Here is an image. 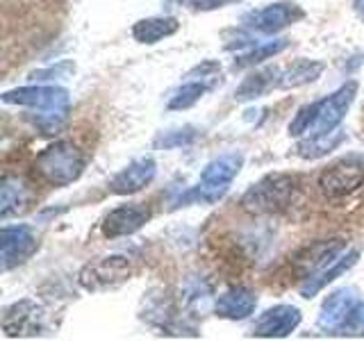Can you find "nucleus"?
<instances>
[{"label":"nucleus","mask_w":364,"mask_h":341,"mask_svg":"<svg viewBox=\"0 0 364 341\" xmlns=\"http://www.w3.org/2000/svg\"><path fill=\"white\" fill-rule=\"evenodd\" d=\"M358 82L348 80L339 89H335L330 96H323L314 102H307L299 112L294 114L289 123V136L294 139H303V136L326 134L337 130L341 121L346 119L348 109L358 98Z\"/></svg>","instance_id":"nucleus-1"},{"label":"nucleus","mask_w":364,"mask_h":341,"mask_svg":"<svg viewBox=\"0 0 364 341\" xmlns=\"http://www.w3.org/2000/svg\"><path fill=\"white\" fill-rule=\"evenodd\" d=\"M301 193V178L296 173H267L253 182L242 196V210L253 216H271L289 210Z\"/></svg>","instance_id":"nucleus-2"},{"label":"nucleus","mask_w":364,"mask_h":341,"mask_svg":"<svg viewBox=\"0 0 364 341\" xmlns=\"http://www.w3.org/2000/svg\"><path fill=\"white\" fill-rule=\"evenodd\" d=\"M85 168L87 155L71 139H57L34 157V170L50 187H71L82 178Z\"/></svg>","instance_id":"nucleus-3"},{"label":"nucleus","mask_w":364,"mask_h":341,"mask_svg":"<svg viewBox=\"0 0 364 341\" xmlns=\"http://www.w3.org/2000/svg\"><path fill=\"white\" fill-rule=\"evenodd\" d=\"M242 168H244V155L237 151L214 157L212 162L205 164L196 185L187 189L185 196H180L178 205L185 207V205H191V202H200V205L219 202L225 193L230 191L235 178L242 173Z\"/></svg>","instance_id":"nucleus-4"},{"label":"nucleus","mask_w":364,"mask_h":341,"mask_svg":"<svg viewBox=\"0 0 364 341\" xmlns=\"http://www.w3.org/2000/svg\"><path fill=\"white\" fill-rule=\"evenodd\" d=\"M318 191L328 200H341L364 187V155H344L318 173Z\"/></svg>","instance_id":"nucleus-5"},{"label":"nucleus","mask_w":364,"mask_h":341,"mask_svg":"<svg viewBox=\"0 0 364 341\" xmlns=\"http://www.w3.org/2000/svg\"><path fill=\"white\" fill-rule=\"evenodd\" d=\"M132 276V261L125 255H102L89 259L77 271V284L89 293L109 291L121 287Z\"/></svg>","instance_id":"nucleus-6"},{"label":"nucleus","mask_w":364,"mask_h":341,"mask_svg":"<svg viewBox=\"0 0 364 341\" xmlns=\"http://www.w3.org/2000/svg\"><path fill=\"white\" fill-rule=\"evenodd\" d=\"M303 18H305V9L299 3H294V0H278V3H269L264 7L250 9L248 14H244L242 23L250 32L273 37V34L296 26Z\"/></svg>","instance_id":"nucleus-7"},{"label":"nucleus","mask_w":364,"mask_h":341,"mask_svg":"<svg viewBox=\"0 0 364 341\" xmlns=\"http://www.w3.org/2000/svg\"><path fill=\"white\" fill-rule=\"evenodd\" d=\"M5 105L28 107L32 112L39 109H68L71 107V94L57 85H28L3 91Z\"/></svg>","instance_id":"nucleus-8"},{"label":"nucleus","mask_w":364,"mask_h":341,"mask_svg":"<svg viewBox=\"0 0 364 341\" xmlns=\"http://www.w3.org/2000/svg\"><path fill=\"white\" fill-rule=\"evenodd\" d=\"M346 248H348L346 239H341V237L316 239V242H310L296 250L291 257V269L299 273L303 280L316 276L318 271H323L326 266L333 264Z\"/></svg>","instance_id":"nucleus-9"},{"label":"nucleus","mask_w":364,"mask_h":341,"mask_svg":"<svg viewBox=\"0 0 364 341\" xmlns=\"http://www.w3.org/2000/svg\"><path fill=\"white\" fill-rule=\"evenodd\" d=\"M3 332L7 339H30L46 332V310L32 298L11 303L3 314Z\"/></svg>","instance_id":"nucleus-10"},{"label":"nucleus","mask_w":364,"mask_h":341,"mask_svg":"<svg viewBox=\"0 0 364 341\" xmlns=\"http://www.w3.org/2000/svg\"><path fill=\"white\" fill-rule=\"evenodd\" d=\"M39 250V237L30 225H3L0 230V261L3 271L23 266Z\"/></svg>","instance_id":"nucleus-11"},{"label":"nucleus","mask_w":364,"mask_h":341,"mask_svg":"<svg viewBox=\"0 0 364 341\" xmlns=\"http://www.w3.org/2000/svg\"><path fill=\"white\" fill-rule=\"evenodd\" d=\"M301 321H303V312L299 307L280 303L269 307V310H264L255 318L253 328H250V335L257 339H284L299 330Z\"/></svg>","instance_id":"nucleus-12"},{"label":"nucleus","mask_w":364,"mask_h":341,"mask_svg":"<svg viewBox=\"0 0 364 341\" xmlns=\"http://www.w3.org/2000/svg\"><path fill=\"white\" fill-rule=\"evenodd\" d=\"M153 219L151 207H146L144 202H125L114 207L105 219H102V237L105 239H121L139 232L141 227Z\"/></svg>","instance_id":"nucleus-13"},{"label":"nucleus","mask_w":364,"mask_h":341,"mask_svg":"<svg viewBox=\"0 0 364 341\" xmlns=\"http://www.w3.org/2000/svg\"><path fill=\"white\" fill-rule=\"evenodd\" d=\"M360 301V293L355 287H339L333 293L326 296V301L321 303V310L316 316V328L323 335H339L341 325H344L346 316Z\"/></svg>","instance_id":"nucleus-14"},{"label":"nucleus","mask_w":364,"mask_h":341,"mask_svg":"<svg viewBox=\"0 0 364 341\" xmlns=\"http://www.w3.org/2000/svg\"><path fill=\"white\" fill-rule=\"evenodd\" d=\"M155 175H157L155 159L153 157H136L109 180L107 189H109V193H114V196H134V193L151 187Z\"/></svg>","instance_id":"nucleus-15"},{"label":"nucleus","mask_w":364,"mask_h":341,"mask_svg":"<svg viewBox=\"0 0 364 341\" xmlns=\"http://www.w3.org/2000/svg\"><path fill=\"white\" fill-rule=\"evenodd\" d=\"M257 307V293L253 289L237 284V287L225 289L219 298L214 301V314L225 321H246Z\"/></svg>","instance_id":"nucleus-16"},{"label":"nucleus","mask_w":364,"mask_h":341,"mask_svg":"<svg viewBox=\"0 0 364 341\" xmlns=\"http://www.w3.org/2000/svg\"><path fill=\"white\" fill-rule=\"evenodd\" d=\"M358 259H360V250L358 248H350V250L346 248L344 253H341L333 261V264L326 266L323 271H318L316 276H310V278H305L301 282V287H299L301 296H303V298H314L318 291H323L328 284H333L337 278H341L344 273H348L353 266H355Z\"/></svg>","instance_id":"nucleus-17"},{"label":"nucleus","mask_w":364,"mask_h":341,"mask_svg":"<svg viewBox=\"0 0 364 341\" xmlns=\"http://www.w3.org/2000/svg\"><path fill=\"white\" fill-rule=\"evenodd\" d=\"M32 200V191L28 182L18 175H3L0 182V219L7 221L11 216H18L28 210Z\"/></svg>","instance_id":"nucleus-18"},{"label":"nucleus","mask_w":364,"mask_h":341,"mask_svg":"<svg viewBox=\"0 0 364 341\" xmlns=\"http://www.w3.org/2000/svg\"><path fill=\"white\" fill-rule=\"evenodd\" d=\"M280 75L282 71L278 66H264V68H257L253 73H248L242 80V85L235 89V100L250 102V100L267 96L273 89H280Z\"/></svg>","instance_id":"nucleus-19"},{"label":"nucleus","mask_w":364,"mask_h":341,"mask_svg":"<svg viewBox=\"0 0 364 341\" xmlns=\"http://www.w3.org/2000/svg\"><path fill=\"white\" fill-rule=\"evenodd\" d=\"M180 30V21L176 16H148L139 18L132 26V39L144 45H155Z\"/></svg>","instance_id":"nucleus-20"},{"label":"nucleus","mask_w":364,"mask_h":341,"mask_svg":"<svg viewBox=\"0 0 364 341\" xmlns=\"http://www.w3.org/2000/svg\"><path fill=\"white\" fill-rule=\"evenodd\" d=\"M346 141V132H341L339 128L326 134H314V136H303L296 144L294 153L301 159H321L328 153L337 151V148Z\"/></svg>","instance_id":"nucleus-21"},{"label":"nucleus","mask_w":364,"mask_h":341,"mask_svg":"<svg viewBox=\"0 0 364 341\" xmlns=\"http://www.w3.org/2000/svg\"><path fill=\"white\" fill-rule=\"evenodd\" d=\"M291 45L289 39H273V41H264V43H257L253 48H248L246 53H239L232 62V68L235 71H244V68H255L259 64H264L267 60H273V57H278L280 53H284Z\"/></svg>","instance_id":"nucleus-22"},{"label":"nucleus","mask_w":364,"mask_h":341,"mask_svg":"<svg viewBox=\"0 0 364 341\" xmlns=\"http://www.w3.org/2000/svg\"><path fill=\"white\" fill-rule=\"evenodd\" d=\"M326 64L318 60H299L289 68H284L280 75V89H299L305 85L316 82L323 75Z\"/></svg>","instance_id":"nucleus-23"},{"label":"nucleus","mask_w":364,"mask_h":341,"mask_svg":"<svg viewBox=\"0 0 364 341\" xmlns=\"http://www.w3.org/2000/svg\"><path fill=\"white\" fill-rule=\"evenodd\" d=\"M208 91H212V89L205 85V82H200V80H185V82H182V87H178L173 91V96L168 98L166 107L171 112L191 109L205 94H208Z\"/></svg>","instance_id":"nucleus-24"},{"label":"nucleus","mask_w":364,"mask_h":341,"mask_svg":"<svg viewBox=\"0 0 364 341\" xmlns=\"http://www.w3.org/2000/svg\"><path fill=\"white\" fill-rule=\"evenodd\" d=\"M28 121L41 134H57L68 121V109H39V114H32Z\"/></svg>","instance_id":"nucleus-25"},{"label":"nucleus","mask_w":364,"mask_h":341,"mask_svg":"<svg viewBox=\"0 0 364 341\" xmlns=\"http://www.w3.org/2000/svg\"><path fill=\"white\" fill-rule=\"evenodd\" d=\"M185 80H200V82H205L210 89H216V87L223 85V68L219 62L205 60L198 66H193L191 71L185 75Z\"/></svg>","instance_id":"nucleus-26"},{"label":"nucleus","mask_w":364,"mask_h":341,"mask_svg":"<svg viewBox=\"0 0 364 341\" xmlns=\"http://www.w3.org/2000/svg\"><path fill=\"white\" fill-rule=\"evenodd\" d=\"M198 139V132L185 125V128H176V130H166L162 132L155 139L157 148H164V151H173V148H182V146H189Z\"/></svg>","instance_id":"nucleus-27"},{"label":"nucleus","mask_w":364,"mask_h":341,"mask_svg":"<svg viewBox=\"0 0 364 341\" xmlns=\"http://www.w3.org/2000/svg\"><path fill=\"white\" fill-rule=\"evenodd\" d=\"M75 73V64L73 62H60L55 66H48V68H39V71H32L30 73V80L32 82H57V80H68Z\"/></svg>","instance_id":"nucleus-28"},{"label":"nucleus","mask_w":364,"mask_h":341,"mask_svg":"<svg viewBox=\"0 0 364 341\" xmlns=\"http://www.w3.org/2000/svg\"><path fill=\"white\" fill-rule=\"evenodd\" d=\"M337 337H364V301L360 298L346 316Z\"/></svg>","instance_id":"nucleus-29"},{"label":"nucleus","mask_w":364,"mask_h":341,"mask_svg":"<svg viewBox=\"0 0 364 341\" xmlns=\"http://www.w3.org/2000/svg\"><path fill=\"white\" fill-rule=\"evenodd\" d=\"M180 7H189L193 11H214V9H221L228 5H237L242 0H178Z\"/></svg>","instance_id":"nucleus-30"},{"label":"nucleus","mask_w":364,"mask_h":341,"mask_svg":"<svg viewBox=\"0 0 364 341\" xmlns=\"http://www.w3.org/2000/svg\"><path fill=\"white\" fill-rule=\"evenodd\" d=\"M355 7H358V11L364 16V0H355Z\"/></svg>","instance_id":"nucleus-31"}]
</instances>
